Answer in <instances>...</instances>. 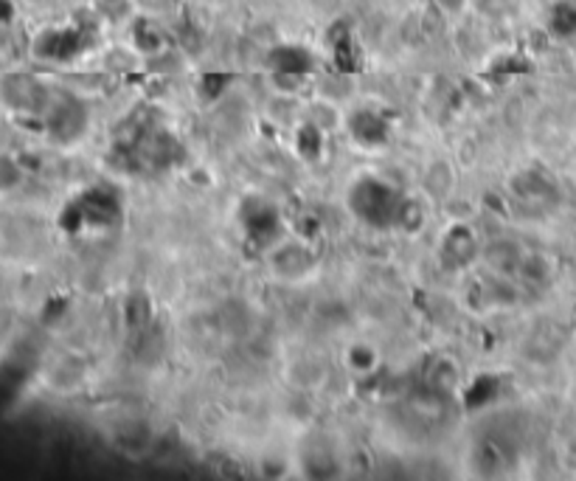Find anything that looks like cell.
Returning a JSON list of instances; mask_svg holds the SVG:
<instances>
[{"label": "cell", "instance_id": "cell-1", "mask_svg": "<svg viewBox=\"0 0 576 481\" xmlns=\"http://www.w3.org/2000/svg\"><path fill=\"white\" fill-rule=\"evenodd\" d=\"M0 93H4L6 105L14 107V110H32V107H37L34 96H40L37 85H32L26 79H9V82H4Z\"/></svg>", "mask_w": 576, "mask_h": 481}, {"label": "cell", "instance_id": "cell-2", "mask_svg": "<svg viewBox=\"0 0 576 481\" xmlns=\"http://www.w3.org/2000/svg\"><path fill=\"white\" fill-rule=\"evenodd\" d=\"M20 180H23L20 166L9 155H0V195H6V191L17 189Z\"/></svg>", "mask_w": 576, "mask_h": 481}]
</instances>
